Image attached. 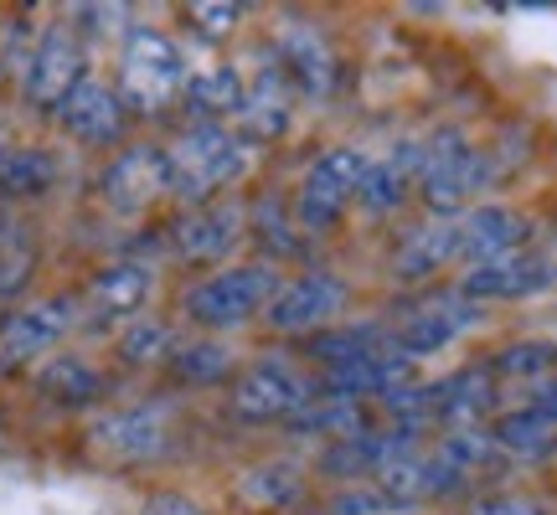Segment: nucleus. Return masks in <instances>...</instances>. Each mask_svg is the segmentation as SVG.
Returning a JSON list of instances; mask_svg holds the SVG:
<instances>
[{"label": "nucleus", "mask_w": 557, "mask_h": 515, "mask_svg": "<svg viewBox=\"0 0 557 515\" xmlns=\"http://www.w3.org/2000/svg\"><path fill=\"white\" fill-rule=\"evenodd\" d=\"M165 160H171V191L181 201H207L243 176V139L222 124L201 120L165 150Z\"/></svg>", "instance_id": "1"}, {"label": "nucleus", "mask_w": 557, "mask_h": 515, "mask_svg": "<svg viewBox=\"0 0 557 515\" xmlns=\"http://www.w3.org/2000/svg\"><path fill=\"white\" fill-rule=\"evenodd\" d=\"M186 93V58L165 32H129L120 58V99L139 114H160Z\"/></svg>", "instance_id": "2"}, {"label": "nucleus", "mask_w": 557, "mask_h": 515, "mask_svg": "<svg viewBox=\"0 0 557 515\" xmlns=\"http://www.w3.org/2000/svg\"><path fill=\"white\" fill-rule=\"evenodd\" d=\"M278 294V274L269 263H243V268H222V274L201 278L186 294V315L207 325V330H233L243 319L269 310Z\"/></svg>", "instance_id": "3"}, {"label": "nucleus", "mask_w": 557, "mask_h": 515, "mask_svg": "<svg viewBox=\"0 0 557 515\" xmlns=\"http://www.w3.org/2000/svg\"><path fill=\"white\" fill-rule=\"evenodd\" d=\"M480 180H485V160L475 155V145L459 129H444L418 150V191H423L434 217H455L480 191Z\"/></svg>", "instance_id": "4"}, {"label": "nucleus", "mask_w": 557, "mask_h": 515, "mask_svg": "<svg viewBox=\"0 0 557 515\" xmlns=\"http://www.w3.org/2000/svg\"><path fill=\"white\" fill-rule=\"evenodd\" d=\"M361 176H367V160H361L357 150H346V145L315 155L310 171H305V180H299L295 222L299 227H315V233L336 227L341 212L351 206V197H361Z\"/></svg>", "instance_id": "5"}, {"label": "nucleus", "mask_w": 557, "mask_h": 515, "mask_svg": "<svg viewBox=\"0 0 557 515\" xmlns=\"http://www.w3.org/2000/svg\"><path fill=\"white\" fill-rule=\"evenodd\" d=\"M310 402V381L284 361H259L233 381V417L243 423H295V413Z\"/></svg>", "instance_id": "6"}, {"label": "nucleus", "mask_w": 557, "mask_h": 515, "mask_svg": "<svg viewBox=\"0 0 557 515\" xmlns=\"http://www.w3.org/2000/svg\"><path fill=\"white\" fill-rule=\"evenodd\" d=\"M88 443L109 464H150L171 449V423L160 407H124V413H103L88 428Z\"/></svg>", "instance_id": "7"}, {"label": "nucleus", "mask_w": 557, "mask_h": 515, "mask_svg": "<svg viewBox=\"0 0 557 515\" xmlns=\"http://www.w3.org/2000/svg\"><path fill=\"white\" fill-rule=\"evenodd\" d=\"M165 191H171V160H165V150H156V145H129V150H120L114 165L103 171V197H109V206L124 212V217L150 212Z\"/></svg>", "instance_id": "8"}, {"label": "nucleus", "mask_w": 557, "mask_h": 515, "mask_svg": "<svg viewBox=\"0 0 557 515\" xmlns=\"http://www.w3.org/2000/svg\"><path fill=\"white\" fill-rule=\"evenodd\" d=\"M470 325H480V304L465 299L459 289H449V294H434V299H423V304H413L387 340L413 361V356L438 351V346H449V340H455L459 330H470Z\"/></svg>", "instance_id": "9"}, {"label": "nucleus", "mask_w": 557, "mask_h": 515, "mask_svg": "<svg viewBox=\"0 0 557 515\" xmlns=\"http://www.w3.org/2000/svg\"><path fill=\"white\" fill-rule=\"evenodd\" d=\"M88 78L83 73V41L67 32V26H52V32H41V41L32 47V62H26V99L37 103V109H52L58 114V103Z\"/></svg>", "instance_id": "10"}, {"label": "nucleus", "mask_w": 557, "mask_h": 515, "mask_svg": "<svg viewBox=\"0 0 557 515\" xmlns=\"http://www.w3.org/2000/svg\"><path fill=\"white\" fill-rule=\"evenodd\" d=\"M346 310V284L336 274H299L295 284H278L274 304H269V319H274L278 330H320V325H331V319Z\"/></svg>", "instance_id": "11"}, {"label": "nucleus", "mask_w": 557, "mask_h": 515, "mask_svg": "<svg viewBox=\"0 0 557 515\" xmlns=\"http://www.w3.org/2000/svg\"><path fill=\"white\" fill-rule=\"evenodd\" d=\"M403 387H413V361L403 356L393 340H382L377 351L346 361V366H331V377H325V392L346 397V402H357V397H387L393 402Z\"/></svg>", "instance_id": "12"}, {"label": "nucleus", "mask_w": 557, "mask_h": 515, "mask_svg": "<svg viewBox=\"0 0 557 515\" xmlns=\"http://www.w3.org/2000/svg\"><path fill=\"white\" fill-rule=\"evenodd\" d=\"M73 325V304L67 299H41V304H26L0 325V366H26L37 361L41 351H52Z\"/></svg>", "instance_id": "13"}, {"label": "nucleus", "mask_w": 557, "mask_h": 515, "mask_svg": "<svg viewBox=\"0 0 557 515\" xmlns=\"http://www.w3.org/2000/svg\"><path fill=\"white\" fill-rule=\"evenodd\" d=\"M62 129L83 145H114L124 135V99L99 78H83L67 99L58 103Z\"/></svg>", "instance_id": "14"}, {"label": "nucleus", "mask_w": 557, "mask_h": 515, "mask_svg": "<svg viewBox=\"0 0 557 515\" xmlns=\"http://www.w3.org/2000/svg\"><path fill=\"white\" fill-rule=\"evenodd\" d=\"M243 238V212L238 206H197V212H181L171 227V242L186 263H218L238 248Z\"/></svg>", "instance_id": "15"}, {"label": "nucleus", "mask_w": 557, "mask_h": 515, "mask_svg": "<svg viewBox=\"0 0 557 515\" xmlns=\"http://www.w3.org/2000/svg\"><path fill=\"white\" fill-rule=\"evenodd\" d=\"M553 278V268H547V258L542 253H506V258H491V263H480V268H470L465 274V284H459V294L465 299H527L537 294L542 284Z\"/></svg>", "instance_id": "16"}, {"label": "nucleus", "mask_w": 557, "mask_h": 515, "mask_svg": "<svg viewBox=\"0 0 557 515\" xmlns=\"http://www.w3.org/2000/svg\"><path fill=\"white\" fill-rule=\"evenodd\" d=\"M527 242V222L511 206H475L459 217V238H455V258H465L470 268L491 263V258L517 253Z\"/></svg>", "instance_id": "17"}, {"label": "nucleus", "mask_w": 557, "mask_h": 515, "mask_svg": "<svg viewBox=\"0 0 557 515\" xmlns=\"http://www.w3.org/2000/svg\"><path fill=\"white\" fill-rule=\"evenodd\" d=\"M377 485H382V500H429V495H449L465 485L455 464L444 454H393L387 464L377 469Z\"/></svg>", "instance_id": "18"}, {"label": "nucleus", "mask_w": 557, "mask_h": 515, "mask_svg": "<svg viewBox=\"0 0 557 515\" xmlns=\"http://www.w3.org/2000/svg\"><path fill=\"white\" fill-rule=\"evenodd\" d=\"M278 67H284V78L295 83L299 93H310V99H325L331 88H336V52L325 47V37H315L310 26H284V37H278Z\"/></svg>", "instance_id": "19"}, {"label": "nucleus", "mask_w": 557, "mask_h": 515, "mask_svg": "<svg viewBox=\"0 0 557 515\" xmlns=\"http://www.w3.org/2000/svg\"><path fill=\"white\" fill-rule=\"evenodd\" d=\"M434 392V423H449V428H475L480 417L496 407V377L491 372H455L429 387Z\"/></svg>", "instance_id": "20"}, {"label": "nucleus", "mask_w": 557, "mask_h": 515, "mask_svg": "<svg viewBox=\"0 0 557 515\" xmlns=\"http://www.w3.org/2000/svg\"><path fill=\"white\" fill-rule=\"evenodd\" d=\"M455 238H459V217L418 222L413 233H403L398 253H393L398 278H429L438 263H449V258H455Z\"/></svg>", "instance_id": "21"}, {"label": "nucleus", "mask_w": 557, "mask_h": 515, "mask_svg": "<svg viewBox=\"0 0 557 515\" xmlns=\"http://www.w3.org/2000/svg\"><path fill=\"white\" fill-rule=\"evenodd\" d=\"M243 124H248V135H284V124H289V78H284V67H263L259 83L243 93Z\"/></svg>", "instance_id": "22"}, {"label": "nucleus", "mask_w": 557, "mask_h": 515, "mask_svg": "<svg viewBox=\"0 0 557 515\" xmlns=\"http://www.w3.org/2000/svg\"><path fill=\"white\" fill-rule=\"evenodd\" d=\"M150 268L145 263H114L94 278V310L99 315H135L139 304L150 299Z\"/></svg>", "instance_id": "23"}, {"label": "nucleus", "mask_w": 557, "mask_h": 515, "mask_svg": "<svg viewBox=\"0 0 557 515\" xmlns=\"http://www.w3.org/2000/svg\"><path fill=\"white\" fill-rule=\"evenodd\" d=\"M58 180V160L32 145H5L0 150V191L5 197H37Z\"/></svg>", "instance_id": "24"}, {"label": "nucleus", "mask_w": 557, "mask_h": 515, "mask_svg": "<svg viewBox=\"0 0 557 515\" xmlns=\"http://www.w3.org/2000/svg\"><path fill=\"white\" fill-rule=\"evenodd\" d=\"M243 78L238 67H227V62H218V67H201L197 78L186 83V99H191V109L197 114H207V124H218L222 114H238L243 109Z\"/></svg>", "instance_id": "25"}, {"label": "nucleus", "mask_w": 557, "mask_h": 515, "mask_svg": "<svg viewBox=\"0 0 557 515\" xmlns=\"http://www.w3.org/2000/svg\"><path fill=\"white\" fill-rule=\"evenodd\" d=\"M413 180H418V150L377 160V165H367V176H361V201H367L372 212H393V206H403Z\"/></svg>", "instance_id": "26"}, {"label": "nucleus", "mask_w": 557, "mask_h": 515, "mask_svg": "<svg viewBox=\"0 0 557 515\" xmlns=\"http://www.w3.org/2000/svg\"><path fill=\"white\" fill-rule=\"evenodd\" d=\"M37 268V242L16 217H0V304L21 294V284Z\"/></svg>", "instance_id": "27"}, {"label": "nucleus", "mask_w": 557, "mask_h": 515, "mask_svg": "<svg viewBox=\"0 0 557 515\" xmlns=\"http://www.w3.org/2000/svg\"><path fill=\"white\" fill-rule=\"evenodd\" d=\"M41 392L52 397V402H67V407H83V402H94L103 392V377L88 366V361H52L47 372H41Z\"/></svg>", "instance_id": "28"}, {"label": "nucleus", "mask_w": 557, "mask_h": 515, "mask_svg": "<svg viewBox=\"0 0 557 515\" xmlns=\"http://www.w3.org/2000/svg\"><path fill=\"white\" fill-rule=\"evenodd\" d=\"M553 423H542L532 407L527 413H511V417H500L496 423V449H506V454H517V459H537V454H547L553 449Z\"/></svg>", "instance_id": "29"}, {"label": "nucleus", "mask_w": 557, "mask_h": 515, "mask_svg": "<svg viewBox=\"0 0 557 515\" xmlns=\"http://www.w3.org/2000/svg\"><path fill=\"white\" fill-rule=\"evenodd\" d=\"M299 490H305V479L295 464H263L243 479V500H253V505H289L299 500Z\"/></svg>", "instance_id": "30"}, {"label": "nucleus", "mask_w": 557, "mask_h": 515, "mask_svg": "<svg viewBox=\"0 0 557 515\" xmlns=\"http://www.w3.org/2000/svg\"><path fill=\"white\" fill-rule=\"evenodd\" d=\"M171 366H176V377H181V381H197V387H207V381H222V377H233V356H227L222 346H212V340L181 346L176 356H171Z\"/></svg>", "instance_id": "31"}, {"label": "nucleus", "mask_w": 557, "mask_h": 515, "mask_svg": "<svg viewBox=\"0 0 557 515\" xmlns=\"http://www.w3.org/2000/svg\"><path fill=\"white\" fill-rule=\"evenodd\" d=\"M553 366H557L553 340H521V346H506V351L491 361V372H500V377H547Z\"/></svg>", "instance_id": "32"}, {"label": "nucleus", "mask_w": 557, "mask_h": 515, "mask_svg": "<svg viewBox=\"0 0 557 515\" xmlns=\"http://www.w3.org/2000/svg\"><path fill=\"white\" fill-rule=\"evenodd\" d=\"M120 351H124V361H135V366L165 361L171 356V330H165V325H135V330L120 340Z\"/></svg>", "instance_id": "33"}, {"label": "nucleus", "mask_w": 557, "mask_h": 515, "mask_svg": "<svg viewBox=\"0 0 557 515\" xmlns=\"http://www.w3.org/2000/svg\"><path fill=\"white\" fill-rule=\"evenodd\" d=\"M259 238L269 242L274 253H299V227L278 212L274 201H263V206H259Z\"/></svg>", "instance_id": "34"}, {"label": "nucleus", "mask_w": 557, "mask_h": 515, "mask_svg": "<svg viewBox=\"0 0 557 515\" xmlns=\"http://www.w3.org/2000/svg\"><path fill=\"white\" fill-rule=\"evenodd\" d=\"M465 515H547V511L527 495H491V500H475Z\"/></svg>", "instance_id": "35"}, {"label": "nucleus", "mask_w": 557, "mask_h": 515, "mask_svg": "<svg viewBox=\"0 0 557 515\" xmlns=\"http://www.w3.org/2000/svg\"><path fill=\"white\" fill-rule=\"evenodd\" d=\"M243 11L238 5H222V0H207V5H191V21H197L201 32H212V37H222L233 21H238Z\"/></svg>", "instance_id": "36"}, {"label": "nucleus", "mask_w": 557, "mask_h": 515, "mask_svg": "<svg viewBox=\"0 0 557 515\" xmlns=\"http://www.w3.org/2000/svg\"><path fill=\"white\" fill-rule=\"evenodd\" d=\"M139 515H207V505L191 495H176V490H165V495H150L145 500V511Z\"/></svg>", "instance_id": "37"}, {"label": "nucleus", "mask_w": 557, "mask_h": 515, "mask_svg": "<svg viewBox=\"0 0 557 515\" xmlns=\"http://www.w3.org/2000/svg\"><path fill=\"white\" fill-rule=\"evenodd\" d=\"M532 413H537L542 423H553V428H557V377L542 381L537 392H532Z\"/></svg>", "instance_id": "38"}]
</instances>
